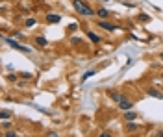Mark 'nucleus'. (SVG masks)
Masks as SVG:
<instances>
[{"label": "nucleus", "mask_w": 163, "mask_h": 137, "mask_svg": "<svg viewBox=\"0 0 163 137\" xmlns=\"http://www.w3.org/2000/svg\"><path fill=\"white\" fill-rule=\"evenodd\" d=\"M72 7H74L80 15H84V17H93V15L96 13V11L93 9L87 2H84V0H72Z\"/></svg>", "instance_id": "f257e3e1"}, {"label": "nucleus", "mask_w": 163, "mask_h": 137, "mask_svg": "<svg viewBox=\"0 0 163 137\" xmlns=\"http://www.w3.org/2000/svg\"><path fill=\"white\" fill-rule=\"evenodd\" d=\"M4 41H6L7 45L11 46V48L19 50V52H24V54H30V52H32V48H30V46H26V45H21V43H17L13 37H4Z\"/></svg>", "instance_id": "f03ea898"}, {"label": "nucleus", "mask_w": 163, "mask_h": 137, "mask_svg": "<svg viewBox=\"0 0 163 137\" xmlns=\"http://www.w3.org/2000/svg\"><path fill=\"white\" fill-rule=\"evenodd\" d=\"M98 26H100V28H104V30H106V32H115V30H117V26H115L113 22H108L106 19H100Z\"/></svg>", "instance_id": "7ed1b4c3"}, {"label": "nucleus", "mask_w": 163, "mask_h": 137, "mask_svg": "<svg viewBox=\"0 0 163 137\" xmlns=\"http://www.w3.org/2000/svg\"><path fill=\"white\" fill-rule=\"evenodd\" d=\"M61 21V15H56V13H48L46 15V22L48 24H56V22Z\"/></svg>", "instance_id": "20e7f679"}, {"label": "nucleus", "mask_w": 163, "mask_h": 137, "mask_svg": "<svg viewBox=\"0 0 163 137\" xmlns=\"http://www.w3.org/2000/svg\"><path fill=\"white\" fill-rule=\"evenodd\" d=\"M119 108H121L122 111H128V109H132V100H128L126 96H124L121 102H119Z\"/></svg>", "instance_id": "39448f33"}, {"label": "nucleus", "mask_w": 163, "mask_h": 137, "mask_svg": "<svg viewBox=\"0 0 163 137\" xmlns=\"http://www.w3.org/2000/svg\"><path fill=\"white\" fill-rule=\"evenodd\" d=\"M122 117H124V120H135V119H137V113H135L134 109H128Z\"/></svg>", "instance_id": "423d86ee"}, {"label": "nucleus", "mask_w": 163, "mask_h": 137, "mask_svg": "<svg viewBox=\"0 0 163 137\" xmlns=\"http://www.w3.org/2000/svg\"><path fill=\"white\" fill-rule=\"evenodd\" d=\"M35 43H37V46H46V45H48V39H46L45 35H37Z\"/></svg>", "instance_id": "0eeeda50"}, {"label": "nucleus", "mask_w": 163, "mask_h": 137, "mask_svg": "<svg viewBox=\"0 0 163 137\" xmlns=\"http://www.w3.org/2000/svg\"><path fill=\"white\" fill-rule=\"evenodd\" d=\"M96 15H98L100 19H108L110 17V11H108L106 7H98V9H96Z\"/></svg>", "instance_id": "6e6552de"}, {"label": "nucleus", "mask_w": 163, "mask_h": 137, "mask_svg": "<svg viewBox=\"0 0 163 137\" xmlns=\"http://www.w3.org/2000/svg\"><path fill=\"white\" fill-rule=\"evenodd\" d=\"M110 96H111V100H115V102H121V100L124 98V95H121V93H115V91H111Z\"/></svg>", "instance_id": "1a4fd4ad"}, {"label": "nucleus", "mask_w": 163, "mask_h": 137, "mask_svg": "<svg viewBox=\"0 0 163 137\" xmlns=\"http://www.w3.org/2000/svg\"><path fill=\"white\" fill-rule=\"evenodd\" d=\"M95 74H96V70H85V72L82 74V82H87V78L95 76Z\"/></svg>", "instance_id": "9d476101"}, {"label": "nucleus", "mask_w": 163, "mask_h": 137, "mask_svg": "<svg viewBox=\"0 0 163 137\" xmlns=\"http://www.w3.org/2000/svg\"><path fill=\"white\" fill-rule=\"evenodd\" d=\"M11 115H13V113H11V111H7V109H2V111H0V119H2V120L11 119Z\"/></svg>", "instance_id": "9b49d317"}, {"label": "nucleus", "mask_w": 163, "mask_h": 137, "mask_svg": "<svg viewBox=\"0 0 163 137\" xmlns=\"http://www.w3.org/2000/svg\"><path fill=\"white\" fill-rule=\"evenodd\" d=\"M87 37L91 39L93 43H100V41H102V39H100V37H98V35H96L95 32H87Z\"/></svg>", "instance_id": "f8f14e48"}, {"label": "nucleus", "mask_w": 163, "mask_h": 137, "mask_svg": "<svg viewBox=\"0 0 163 137\" xmlns=\"http://www.w3.org/2000/svg\"><path fill=\"white\" fill-rule=\"evenodd\" d=\"M148 95H150V96H156V98H161V100H163V93L156 91V89H148Z\"/></svg>", "instance_id": "ddd939ff"}, {"label": "nucleus", "mask_w": 163, "mask_h": 137, "mask_svg": "<svg viewBox=\"0 0 163 137\" xmlns=\"http://www.w3.org/2000/svg\"><path fill=\"white\" fill-rule=\"evenodd\" d=\"M126 130H130V132H134V130H137V124L134 122V120H128V124H126Z\"/></svg>", "instance_id": "4468645a"}, {"label": "nucleus", "mask_w": 163, "mask_h": 137, "mask_svg": "<svg viewBox=\"0 0 163 137\" xmlns=\"http://www.w3.org/2000/svg\"><path fill=\"white\" fill-rule=\"evenodd\" d=\"M69 30H71V32L78 30V22H71V24H69Z\"/></svg>", "instance_id": "2eb2a0df"}, {"label": "nucleus", "mask_w": 163, "mask_h": 137, "mask_svg": "<svg viewBox=\"0 0 163 137\" xmlns=\"http://www.w3.org/2000/svg\"><path fill=\"white\" fill-rule=\"evenodd\" d=\"M33 24H35V19H26V26H28V28L33 26Z\"/></svg>", "instance_id": "dca6fc26"}, {"label": "nucleus", "mask_w": 163, "mask_h": 137, "mask_svg": "<svg viewBox=\"0 0 163 137\" xmlns=\"http://www.w3.org/2000/svg\"><path fill=\"white\" fill-rule=\"evenodd\" d=\"M21 76L24 78V80H30V78H32V74H30V72H21Z\"/></svg>", "instance_id": "f3484780"}, {"label": "nucleus", "mask_w": 163, "mask_h": 137, "mask_svg": "<svg viewBox=\"0 0 163 137\" xmlns=\"http://www.w3.org/2000/svg\"><path fill=\"white\" fill-rule=\"evenodd\" d=\"M6 137H17V132H7Z\"/></svg>", "instance_id": "a211bd4d"}, {"label": "nucleus", "mask_w": 163, "mask_h": 137, "mask_svg": "<svg viewBox=\"0 0 163 137\" xmlns=\"http://www.w3.org/2000/svg\"><path fill=\"white\" fill-rule=\"evenodd\" d=\"M46 135H48V137H56L57 134H56V132H46Z\"/></svg>", "instance_id": "6ab92c4d"}, {"label": "nucleus", "mask_w": 163, "mask_h": 137, "mask_svg": "<svg viewBox=\"0 0 163 137\" xmlns=\"http://www.w3.org/2000/svg\"><path fill=\"white\" fill-rule=\"evenodd\" d=\"M102 2H108V0H102Z\"/></svg>", "instance_id": "aec40b11"}]
</instances>
